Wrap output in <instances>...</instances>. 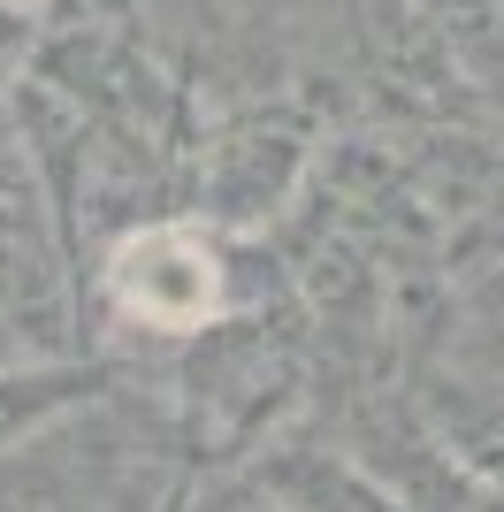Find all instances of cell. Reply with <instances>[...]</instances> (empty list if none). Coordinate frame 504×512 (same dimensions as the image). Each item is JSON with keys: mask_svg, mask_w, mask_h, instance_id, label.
I'll return each mask as SVG.
<instances>
[{"mask_svg": "<svg viewBox=\"0 0 504 512\" xmlns=\"http://www.w3.org/2000/svg\"><path fill=\"white\" fill-rule=\"evenodd\" d=\"M115 283L146 321H199L214 306V260L191 237H168V230L138 237L123 253V268H115Z\"/></svg>", "mask_w": 504, "mask_h": 512, "instance_id": "cell-1", "label": "cell"}]
</instances>
